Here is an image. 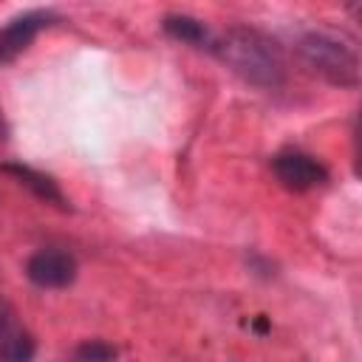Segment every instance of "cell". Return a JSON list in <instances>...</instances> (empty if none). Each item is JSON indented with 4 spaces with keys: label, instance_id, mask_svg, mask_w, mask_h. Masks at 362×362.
Returning a JSON list of instances; mask_svg holds the SVG:
<instances>
[{
    "label": "cell",
    "instance_id": "1",
    "mask_svg": "<svg viewBox=\"0 0 362 362\" xmlns=\"http://www.w3.org/2000/svg\"><path fill=\"white\" fill-rule=\"evenodd\" d=\"M215 51L226 62V68H232L249 85H257L263 90H277L286 82L283 48L257 28H249V25L229 28L218 40Z\"/></svg>",
    "mask_w": 362,
    "mask_h": 362
},
{
    "label": "cell",
    "instance_id": "2",
    "mask_svg": "<svg viewBox=\"0 0 362 362\" xmlns=\"http://www.w3.org/2000/svg\"><path fill=\"white\" fill-rule=\"evenodd\" d=\"M297 57L311 74L322 76L331 85L356 88L362 79L359 51L342 34L337 37L331 31H305L297 40Z\"/></svg>",
    "mask_w": 362,
    "mask_h": 362
},
{
    "label": "cell",
    "instance_id": "3",
    "mask_svg": "<svg viewBox=\"0 0 362 362\" xmlns=\"http://www.w3.org/2000/svg\"><path fill=\"white\" fill-rule=\"evenodd\" d=\"M25 277L40 288H65L76 280V260L59 249H40L25 260Z\"/></svg>",
    "mask_w": 362,
    "mask_h": 362
},
{
    "label": "cell",
    "instance_id": "4",
    "mask_svg": "<svg viewBox=\"0 0 362 362\" xmlns=\"http://www.w3.org/2000/svg\"><path fill=\"white\" fill-rule=\"evenodd\" d=\"M272 170H274L277 181L294 192H305V189L322 187L328 181V170L305 153H280L272 158Z\"/></svg>",
    "mask_w": 362,
    "mask_h": 362
},
{
    "label": "cell",
    "instance_id": "5",
    "mask_svg": "<svg viewBox=\"0 0 362 362\" xmlns=\"http://www.w3.org/2000/svg\"><path fill=\"white\" fill-rule=\"evenodd\" d=\"M54 14L51 11H42V8H34V11H23L17 14L14 20H8L3 28H0V65L3 62H11L17 54H23L34 37L51 25Z\"/></svg>",
    "mask_w": 362,
    "mask_h": 362
},
{
    "label": "cell",
    "instance_id": "6",
    "mask_svg": "<svg viewBox=\"0 0 362 362\" xmlns=\"http://www.w3.org/2000/svg\"><path fill=\"white\" fill-rule=\"evenodd\" d=\"M34 351V334L20 322L14 305L0 300V362H31Z\"/></svg>",
    "mask_w": 362,
    "mask_h": 362
},
{
    "label": "cell",
    "instance_id": "7",
    "mask_svg": "<svg viewBox=\"0 0 362 362\" xmlns=\"http://www.w3.org/2000/svg\"><path fill=\"white\" fill-rule=\"evenodd\" d=\"M0 173L11 175V178H14L17 184H23L34 198H40V201H45V204H54V206H59V209H71L65 192L59 189V184H57L51 175L40 173V170H34V167H28V164H14V161L0 164Z\"/></svg>",
    "mask_w": 362,
    "mask_h": 362
},
{
    "label": "cell",
    "instance_id": "8",
    "mask_svg": "<svg viewBox=\"0 0 362 362\" xmlns=\"http://www.w3.org/2000/svg\"><path fill=\"white\" fill-rule=\"evenodd\" d=\"M161 28L173 37V40H181V42H189V45H204L206 42V28L201 20L189 17V14H167L161 20Z\"/></svg>",
    "mask_w": 362,
    "mask_h": 362
},
{
    "label": "cell",
    "instance_id": "9",
    "mask_svg": "<svg viewBox=\"0 0 362 362\" xmlns=\"http://www.w3.org/2000/svg\"><path fill=\"white\" fill-rule=\"evenodd\" d=\"M76 359L79 362H113L116 348L107 345L105 339H85L82 345H76Z\"/></svg>",
    "mask_w": 362,
    "mask_h": 362
},
{
    "label": "cell",
    "instance_id": "10",
    "mask_svg": "<svg viewBox=\"0 0 362 362\" xmlns=\"http://www.w3.org/2000/svg\"><path fill=\"white\" fill-rule=\"evenodd\" d=\"M255 331H260V334H266V331H269V322H266L263 317H257V320H255Z\"/></svg>",
    "mask_w": 362,
    "mask_h": 362
}]
</instances>
